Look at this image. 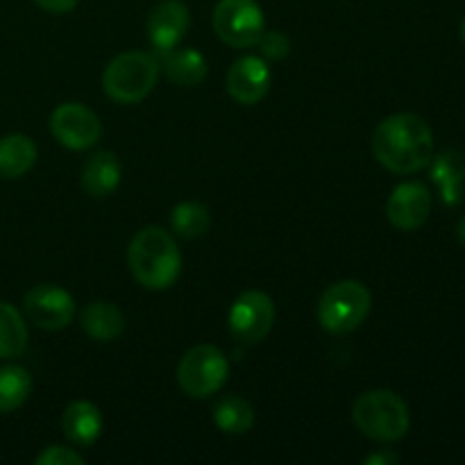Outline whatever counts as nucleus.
<instances>
[{
	"label": "nucleus",
	"instance_id": "obj_11",
	"mask_svg": "<svg viewBox=\"0 0 465 465\" xmlns=\"http://www.w3.org/2000/svg\"><path fill=\"white\" fill-rule=\"evenodd\" d=\"M431 191L422 182H404L395 186L386 203V216L395 230L416 232L430 221Z\"/></svg>",
	"mask_w": 465,
	"mask_h": 465
},
{
	"label": "nucleus",
	"instance_id": "obj_29",
	"mask_svg": "<svg viewBox=\"0 0 465 465\" xmlns=\"http://www.w3.org/2000/svg\"><path fill=\"white\" fill-rule=\"evenodd\" d=\"M461 39H463V44H465V18L461 21Z\"/></svg>",
	"mask_w": 465,
	"mask_h": 465
},
{
	"label": "nucleus",
	"instance_id": "obj_21",
	"mask_svg": "<svg viewBox=\"0 0 465 465\" xmlns=\"http://www.w3.org/2000/svg\"><path fill=\"white\" fill-rule=\"evenodd\" d=\"M213 422L225 434H245V431L252 430L254 411L243 398L227 395V398L218 400L216 407H213Z\"/></svg>",
	"mask_w": 465,
	"mask_h": 465
},
{
	"label": "nucleus",
	"instance_id": "obj_15",
	"mask_svg": "<svg viewBox=\"0 0 465 465\" xmlns=\"http://www.w3.org/2000/svg\"><path fill=\"white\" fill-rule=\"evenodd\" d=\"M80 325L94 341L109 343V341H116L123 334V330H125V318H123V312L116 304L95 300V302L86 304L82 309Z\"/></svg>",
	"mask_w": 465,
	"mask_h": 465
},
{
	"label": "nucleus",
	"instance_id": "obj_18",
	"mask_svg": "<svg viewBox=\"0 0 465 465\" xmlns=\"http://www.w3.org/2000/svg\"><path fill=\"white\" fill-rule=\"evenodd\" d=\"M163 68H166L171 82L180 86H198L207 80L209 64L200 50L184 48L163 53Z\"/></svg>",
	"mask_w": 465,
	"mask_h": 465
},
{
	"label": "nucleus",
	"instance_id": "obj_23",
	"mask_svg": "<svg viewBox=\"0 0 465 465\" xmlns=\"http://www.w3.org/2000/svg\"><path fill=\"white\" fill-rule=\"evenodd\" d=\"M212 216L203 203H180L171 212V227L182 239H198L207 232Z\"/></svg>",
	"mask_w": 465,
	"mask_h": 465
},
{
	"label": "nucleus",
	"instance_id": "obj_12",
	"mask_svg": "<svg viewBox=\"0 0 465 465\" xmlns=\"http://www.w3.org/2000/svg\"><path fill=\"white\" fill-rule=\"evenodd\" d=\"M227 94L241 104H257L271 91V68L262 57H241L227 71Z\"/></svg>",
	"mask_w": 465,
	"mask_h": 465
},
{
	"label": "nucleus",
	"instance_id": "obj_17",
	"mask_svg": "<svg viewBox=\"0 0 465 465\" xmlns=\"http://www.w3.org/2000/svg\"><path fill=\"white\" fill-rule=\"evenodd\" d=\"M36 162V143L25 134H7L0 139V180L25 175Z\"/></svg>",
	"mask_w": 465,
	"mask_h": 465
},
{
	"label": "nucleus",
	"instance_id": "obj_1",
	"mask_svg": "<svg viewBox=\"0 0 465 465\" xmlns=\"http://www.w3.org/2000/svg\"><path fill=\"white\" fill-rule=\"evenodd\" d=\"M372 154L386 171L411 175L434 162V132L418 114H393L372 132Z\"/></svg>",
	"mask_w": 465,
	"mask_h": 465
},
{
	"label": "nucleus",
	"instance_id": "obj_7",
	"mask_svg": "<svg viewBox=\"0 0 465 465\" xmlns=\"http://www.w3.org/2000/svg\"><path fill=\"white\" fill-rule=\"evenodd\" d=\"M212 23L223 44L232 48H252L266 30V18L257 0H218Z\"/></svg>",
	"mask_w": 465,
	"mask_h": 465
},
{
	"label": "nucleus",
	"instance_id": "obj_20",
	"mask_svg": "<svg viewBox=\"0 0 465 465\" xmlns=\"http://www.w3.org/2000/svg\"><path fill=\"white\" fill-rule=\"evenodd\" d=\"M32 393V377L23 366L0 368V413H14L27 402Z\"/></svg>",
	"mask_w": 465,
	"mask_h": 465
},
{
	"label": "nucleus",
	"instance_id": "obj_13",
	"mask_svg": "<svg viewBox=\"0 0 465 465\" xmlns=\"http://www.w3.org/2000/svg\"><path fill=\"white\" fill-rule=\"evenodd\" d=\"M189 23V7L182 0H162L159 5H154L148 16L150 44L154 45L157 53H171L184 39Z\"/></svg>",
	"mask_w": 465,
	"mask_h": 465
},
{
	"label": "nucleus",
	"instance_id": "obj_19",
	"mask_svg": "<svg viewBox=\"0 0 465 465\" xmlns=\"http://www.w3.org/2000/svg\"><path fill=\"white\" fill-rule=\"evenodd\" d=\"M27 348V325L14 304L0 302V359H16Z\"/></svg>",
	"mask_w": 465,
	"mask_h": 465
},
{
	"label": "nucleus",
	"instance_id": "obj_25",
	"mask_svg": "<svg viewBox=\"0 0 465 465\" xmlns=\"http://www.w3.org/2000/svg\"><path fill=\"white\" fill-rule=\"evenodd\" d=\"M36 465H82L84 459L75 452V450L66 448V445H50L45 448L39 457L35 459Z\"/></svg>",
	"mask_w": 465,
	"mask_h": 465
},
{
	"label": "nucleus",
	"instance_id": "obj_9",
	"mask_svg": "<svg viewBox=\"0 0 465 465\" xmlns=\"http://www.w3.org/2000/svg\"><path fill=\"white\" fill-rule=\"evenodd\" d=\"M50 132L68 150H86L103 134L100 118L80 103H64L50 116Z\"/></svg>",
	"mask_w": 465,
	"mask_h": 465
},
{
	"label": "nucleus",
	"instance_id": "obj_5",
	"mask_svg": "<svg viewBox=\"0 0 465 465\" xmlns=\"http://www.w3.org/2000/svg\"><path fill=\"white\" fill-rule=\"evenodd\" d=\"M371 307V291L361 282H336L318 300V322L331 334H348L363 325Z\"/></svg>",
	"mask_w": 465,
	"mask_h": 465
},
{
	"label": "nucleus",
	"instance_id": "obj_10",
	"mask_svg": "<svg viewBox=\"0 0 465 465\" xmlns=\"http://www.w3.org/2000/svg\"><path fill=\"white\" fill-rule=\"evenodd\" d=\"M23 309L36 327L59 331L71 325L73 316H75V300L62 286L36 284L25 293Z\"/></svg>",
	"mask_w": 465,
	"mask_h": 465
},
{
	"label": "nucleus",
	"instance_id": "obj_14",
	"mask_svg": "<svg viewBox=\"0 0 465 465\" xmlns=\"http://www.w3.org/2000/svg\"><path fill=\"white\" fill-rule=\"evenodd\" d=\"M121 162L114 153L103 150L94 154L82 168V189L94 198H107L121 184Z\"/></svg>",
	"mask_w": 465,
	"mask_h": 465
},
{
	"label": "nucleus",
	"instance_id": "obj_3",
	"mask_svg": "<svg viewBox=\"0 0 465 465\" xmlns=\"http://www.w3.org/2000/svg\"><path fill=\"white\" fill-rule=\"evenodd\" d=\"M352 420L361 434L372 440H381V443L404 439L409 425H411L407 402L398 393L386 389L363 393L354 402Z\"/></svg>",
	"mask_w": 465,
	"mask_h": 465
},
{
	"label": "nucleus",
	"instance_id": "obj_24",
	"mask_svg": "<svg viewBox=\"0 0 465 465\" xmlns=\"http://www.w3.org/2000/svg\"><path fill=\"white\" fill-rule=\"evenodd\" d=\"M257 45H259V50H262L263 57L275 59V62L289 57V53H291L289 36L280 30H263L262 36H259Z\"/></svg>",
	"mask_w": 465,
	"mask_h": 465
},
{
	"label": "nucleus",
	"instance_id": "obj_27",
	"mask_svg": "<svg viewBox=\"0 0 465 465\" xmlns=\"http://www.w3.org/2000/svg\"><path fill=\"white\" fill-rule=\"evenodd\" d=\"M400 461V457L395 452H375L366 459V465H395Z\"/></svg>",
	"mask_w": 465,
	"mask_h": 465
},
{
	"label": "nucleus",
	"instance_id": "obj_8",
	"mask_svg": "<svg viewBox=\"0 0 465 465\" xmlns=\"http://www.w3.org/2000/svg\"><path fill=\"white\" fill-rule=\"evenodd\" d=\"M227 322H230V331L239 341H243V343H259L272 330L275 304H272L271 295L262 293V291H245L232 304Z\"/></svg>",
	"mask_w": 465,
	"mask_h": 465
},
{
	"label": "nucleus",
	"instance_id": "obj_26",
	"mask_svg": "<svg viewBox=\"0 0 465 465\" xmlns=\"http://www.w3.org/2000/svg\"><path fill=\"white\" fill-rule=\"evenodd\" d=\"M35 3L50 14H66L73 12L80 0H35Z\"/></svg>",
	"mask_w": 465,
	"mask_h": 465
},
{
	"label": "nucleus",
	"instance_id": "obj_6",
	"mask_svg": "<svg viewBox=\"0 0 465 465\" xmlns=\"http://www.w3.org/2000/svg\"><path fill=\"white\" fill-rule=\"evenodd\" d=\"M230 375V361L216 345H195L182 357L177 381L189 398H209L218 393Z\"/></svg>",
	"mask_w": 465,
	"mask_h": 465
},
{
	"label": "nucleus",
	"instance_id": "obj_22",
	"mask_svg": "<svg viewBox=\"0 0 465 465\" xmlns=\"http://www.w3.org/2000/svg\"><path fill=\"white\" fill-rule=\"evenodd\" d=\"M434 180L443 189L445 203H461L463 198V182H465V162L461 154L443 153L436 159Z\"/></svg>",
	"mask_w": 465,
	"mask_h": 465
},
{
	"label": "nucleus",
	"instance_id": "obj_28",
	"mask_svg": "<svg viewBox=\"0 0 465 465\" xmlns=\"http://www.w3.org/2000/svg\"><path fill=\"white\" fill-rule=\"evenodd\" d=\"M457 239H459V243L465 248V216H461V221H459V225H457Z\"/></svg>",
	"mask_w": 465,
	"mask_h": 465
},
{
	"label": "nucleus",
	"instance_id": "obj_4",
	"mask_svg": "<svg viewBox=\"0 0 465 465\" xmlns=\"http://www.w3.org/2000/svg\"><path fill=\"white\" fill-rule=\"evenodd\" d=\"M159 77V62L148 53L130 50L109 62L103 73V89L114 103H141L154 89Z\"/></svg>",
	"mask_w": 465,
	"mask_h": 465
},
{
	"label": "nucleus",
	"instance_id": "obj_16",
	"mask_svg": "<svg viewBox=\"0 0 465 465\" xmlns=\"http://www.w3.org/2000/svg\"><path fill=\"white\" fill-rule=\"evenodd\" d=\"M62 430L75 445H91L103 434V413L86 400L68 404L62 416Z\"/></svg>",
	"mask_w": 465,
	"mask_h": 465
},
{
	"label": "nucleus",
	"instance_id": "obj_2",
	"mask_svg": "<svg viewBox=\"0 0 465 465\" xmlns=\"http://www.w3.org/2000/svg\"><path fill=\"white\" fill-rule=\"evenodd\" d=\"M127 263L141 286L166 291L182 272V254L175 239L162 227H143L127 248Z\"/></svg>",
	"mask_w": 465,
	"mask_h": 465
}]
</instances>
